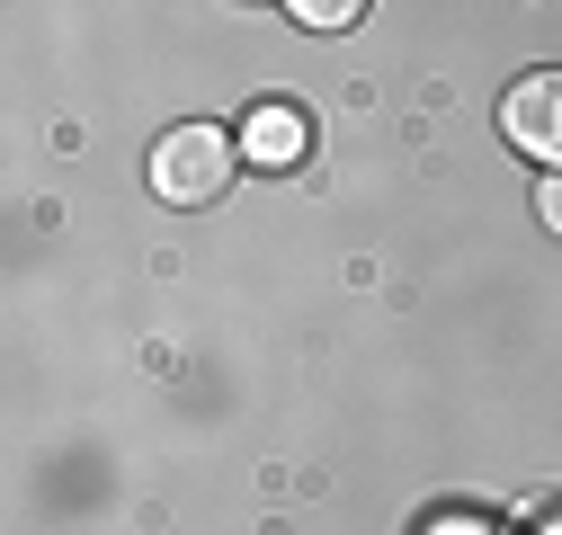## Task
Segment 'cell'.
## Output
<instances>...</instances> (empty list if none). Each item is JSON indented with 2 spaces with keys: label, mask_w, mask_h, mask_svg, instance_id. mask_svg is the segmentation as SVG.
I'll use <instances>...</instances> for the list:
<instances>
[{
  "label": "cell",
  "mask_w": 562,
  "mask_h": 535,
  "mask_svg": "<svg viewBox=\"0 0 562 535\" xmlns=\"http://www.w3.org/2000/svg\"><path fill=\"white\" fill-rule=\"evenodd\" d=\"M286 19H304V27H322V36H339V27H358L367 10H358V0H295Z\"/></svg>",
  "instance_id": "277c9868"
},
{
  "label": "cell",
  "mask_w": 562,
  "mask_h": 535,
  "mask_svg": "<svg viewBox=\"0 0 562 535\" xmlns=\"http://www.w3.org/2000/svg\"><path fill=\"white\" fill-rule=\"evenodd\" d=\"M241 152L259 161V170H295L304 152H313V125H304V107H286V99H268L250 125H241Z\"/></svg>",
  "instance_id": "3957f363"
},
{
  "label": "cell",
  "mask_w": 562,
  "mask_h": 535,
  "mask_svg": "<svg viewBox=\"0 0 562 535\" xmlns=\"http://www.w3.org/2000/svg\"><path fill=\"white\" fill-rule=\"evenodd\" d=\"M501 134H509V152H527L544 179H562V62H544V72L509 81V99H501Z\"/></svg>",
  "instance_id": "7a4b0ae2"
},
{
  "label": "cell",
  "mask_w": 562,
  "mask_h": 535,
  "mask_svg": "<svg viewBox=\"0 0 562 535\" xmlns=\"http://www.w3.org/2000/svg\"><path fill=\"white\" fill-rule=\"evenodd\" d=\"M536 224L562 241V179H544V187H536Z\"/></svg>",
  "instance_id": "5b68a950"
},
{
  "label": "cell",
  "mask_w": 562,
  "mask_h": 535,
  "mask_svg": "<svg viewBox=\"0 0 562 535\" xmlns=\"http://www.w3.org/2000/svg\"><path fill=\"white\" fill-rule=\"evenodd\" d=\"M241 170V144L224 125H170L153 144V196L161 206H215Z\"/></svg>",
  "instance_id": "6da1fadb"
}]
</instances>
